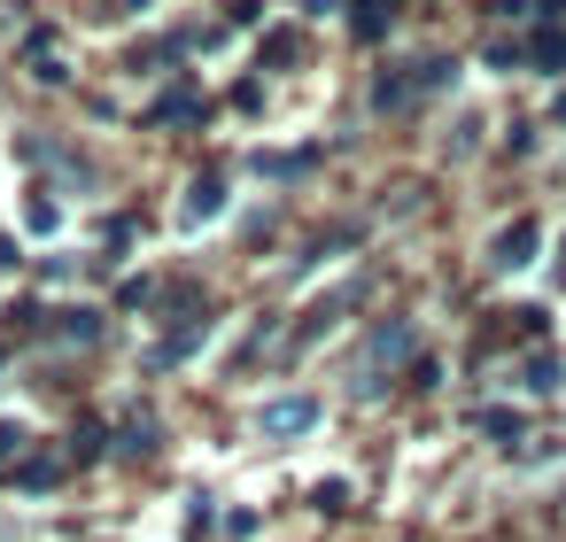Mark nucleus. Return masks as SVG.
Wrapping results in <instances>:
<instances>
[{
  "label": "nucleus",
  "mask_w": 566,
  "mask_h": 542,
  "mask_svg": "<svg viewBox=\"0 0 566 542\" xmlns=\"http://www.w3.org/2000/svg\"><path fill=\"white\" fill-rule=\"evenodd\" d=\"M535 248H543V225H535V217H512V225L489 241V264H496V272H520V264H535Z\"/></svg>",
  "instance_id": "obj_2"
},
{
  "label": "nucleus",
  "mask_w": 566,
  "mask_h": 542,
  "mask_svg": "<svg viewBox=\"0 0 566 542\" xmlns=\"http://www.w3.org/2000/svg\"><path fill=\"white\" fill-rule=\"evenodd\" d=\"M520 387L551 395V387H558V357H527V364H520Z\"/></svg>",
  "instance_id": "obj_3"
},
{
  "label": "nucleus",
  "mask_w": 566,
  "mask_h": 542,
  "mask_svg": "<svg viewBox=\"0 0 566 542\" xmlns=\"http://www.w3.org/2000/svg\"><path fill=\"white\" fill-rule=\"evenodd\" d=\"M318 418H326L318 395H264L249 426H256V442H303V434H318Z\"/></svg>",
  "instance_id": "obj_1"
}]
</instances>
